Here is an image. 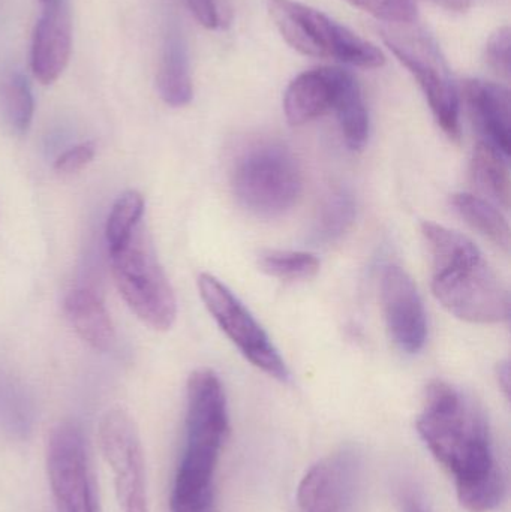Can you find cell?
<instances>
[{
	"label": "cell",
	"instance_id": "24",
	"mask_svg": "<svg viewBox=\"0 0 511 512\" xmlns=\"http://www.w3.org/2000/svg\"><path fill=\"white\" fill-rule=\"evenodd\" d=\"M258 265L264 273L281 280H308L317 276L320 261L308 252L269 251L258 258Z\"/></svg>",
	"mask_w": 511,
	"mask_h": 512
},
{
	"label": "cell",
	"instance_id": "7",
	"mask_svg": "<svg viewBox=\"0 0 511 512\" xmlns=\"http://www.w3.org/2000/svg\"><path fill=\"white\" fill-rule=\"evenodd\" d=\"M110 258L114 282L132 313L152 330H170L177 316L176 295L143 225Z\"/></svg>",
	"mask_w": 511,
	"mask_h": 512
},
{
	"label": "cell",
	"instance_id": "28",
	"mask_svg": "<svg viewBox=\"0 0 511 512\" xmlns=\"http://www.w3.org/2000/svg\"><path fill=\"white\" fill-rule=\"evenodd\" d=\"M96 147L92 141L77 144L66 150L65 153L59 156L54 162V170L59 174H75L80 173L81 170L92 164L95 159Z\"/></svg>",
	"mask_w": 511,
	"mask_h": 512
},
{
	"label": "cell",
	"instance_id": "12",
	"mask_svg": "<svg viewBox=\"0 0 511 512\" xmlns=\"http://www.w3.org/2000/svg\"><path fill=\"white\" fill-rule=\"evenodd\" d=\"M381 303L393 342L407 354H417L428 336L425 306L416 283L398 265H389L381 276Z\"/></svg>",
	"mask_w": 511,
	"mask_h": 512
},
{
	"label": "cell",
	"instance_id": "17",
	"mask_svg": "<svg viewBox=\"0 0 511 512\" xmlns=\"http://www.w3.org/2000/svg\"><path fill=\"white\" fill-rule=\"evenodd\" d=\"M156 86L165 104L182 108L194 98L188 50L180 33L170 32L162 48Z\"/></svg>",
	"mask_w": 511,
	"mask_h": 512
},
{
	"label": "cell",
	"instance_id": "1",
	"mask_svg": "<svg viewBox=\"0 0 511 512\" xmlns=\"http://www.w3.org/2000/svg\"><path fill=\"white\" fill-rule=\"evenodd\" d=\"M417 432L432 456L455 480L462 507L497 510L507 496V478L483 409L459 388L434 381L426 388Z\"/></svg>",
	"mask_w": 511,
	"mask_h": 512
},
{
	"label": "cell",
	"instance_id": "29",
	"mask_svg": "<svg viewBox=\"0 0 511 512\" xmlns=\"http://www.w3.org/2000/svg\"><path fill=\"white\" fill-rule=\"evenodd\" d=\"M395 496L401 512H432L425 493L413 481H401L396 486Z\"/></svg>",
	"mask_w": 511,
	"mask_h": 512
},
{
	"label": "cell",
	"instance_id": "30",
	"mask_svg": "<svg viewBox=\"0 0 511 512\" xmlns=\"http://www.w3.org/2000/svg\"><path fill=\"white\" fill-rule=\"evenodd\" d=\"M431 2L453 12H465L471 5V0H431Z\"/></svg>",
	"mask_w": 511,
	"mask_h": 512
},
{
	"label": "cell",
	"instance_id": "15",
	"mask_svg": "<svg viewBox=\"0 0 511 512\" xmlns=\"http://www.w3.org/2000/svg\"><path fill=\"white\" fill-rule=\"evenodd\" d=\"M465 102L477 131L509 158L511 153L510 93L491 81L470 80L464 86Z\"/></svg>",
	"mask_w": 511,
	"mask_h": 512
},
{
	"label": "cell",
	"instance_id": "13",
	"mask_svg": "<svg viewBox=\"0 0 511 512\" xmlns=\"http://www.w3.org/2000/svg\"><path fill=\"white\" fill-rule=\"evenodd\" d=\"M72 51V23L68 0H47L35 26L30 66L39 83L50 86L68 66Z\"/></svg>",
	"mask_w": 511,
	"mask_h": 512
},
{
	"label": "cell",
	"instance_id": "22",
	"mask_svg": "<svg viewBox=\"0 0 511 512\" xmlns=\"http://www.w3.org/2000/svg\"><path fill=\"white\" fill-rule=\"evenodd\" d=\"M144 207L146 206H144L143 195L134 189L123 192L114 201L105 225V240H107L110 255L128 245L129 240L141 225Z\"/></svg>",
	"mask_w": 511,
	"mask_h": 512
},
{
	"label": "cell",
	"instance_id": "25",
	"mask_svg": "<svg viewBox=\"0 0 511 512\" xmlns=\"http://www.w3.org/2000/svg\"><path fill=\"white\" fill-rule=\"evenodd\" d=\"M387 24L414 23L417 17L414 0H347Z\"/></svg>",
	"mask_w": 511,
	"mask_h": 512
},
{
	"label": "cell",
	"instance_id": "19",
	"mask_svg": "<svg viewBox=\"0 0 511 512\" xmlns=\"http://www.w3.org/2000/svg\"><path fill=\"white\" fill-rule=\"evenodd\" d=\"M332 111L338 117L339 128L347 146L351 150H362L369 138V114L362 89L350 72H347L339 87Z\"/></svg>",
	"mask_w": 511,
	"mask_h": 512
},
{
	"label": "cell",
	"instance_id": "10",
	"mask_svg": "<svg viewBox=\"0 0 511 512\" xmlns=\"http://www.w3.org/2000/svg\"><path fill=\"white\" fill-rule=\"evenodd\" d=\"M45 468L57 512H98L86 441L74 421H63L50 433Z\"/></svg>",
	"mask_w": 511,
	"mask_h": 512
},
{
	"label": "cell",
	"instance_id": "14",
	"mask_svg": "<svg viewBox=\"0 0 511 512\" xmlns=\"http://www.w3.org/2000/svg\"><path fill=\"white\" fill-rule=\"evenodd\" d=\"M347 71L330 66L309 69L291 81L284 95V113L293 126L305 125L333 110Z\"/></svg>",
	"mask_w": 511,
	"mask_h": 512
},
{
	"label": "cell",
	"instance_id": "27",
	"mask_svg": "<svg viewBox=\"0 0 511 512\" xmlns=\"http://www.w3.org/2000/svg\"><path fill=\"white\" fill-rule=\"evenodd\" d=\"M510 29L501 27L489 39L485 48V62L495 74L510 77Z\"/></svg>",
	"mask_w": 511,
	"mask_h": 512
},
{
	"label": "cell",
	"instance_id": "5",
	"mask_svg": "<svg viewBox=\"0 0 511 512\" xmlns=\"http://www.w3.org/2000/svg\"><path fill=\"white\" fill-rule=\"evenodd\" d=\"M380 36L396 59L416 78L438 126L450 140L461 138L459 92L435 39L414 23L387 24Z\"/></svg>",
	"mask_w": 511,
	"mask_h": 512
},
{
	"label": "cell",
	"instance_id": "26",
	"mask_svg": "<svg viewBox=\"0 0 511 512\" xmlns=\"http://www.w3.org/2000/svg\"><path fill=\"white\" fill-rule=\"evenodd\" d=\"M195 20L209 30H222L230 26L231 5L228 0H185Z\"/></svg>",
	"mask_w": 511,
	"mask_h": 512
},
{
	"label": "cell",
	"instance_id": "18",
	"mask_svg": "<svg viewBox=\"0 0 511 512\" xmlns=\"http://www.w3.org/2000/svg\"><path fill=\"white\" fill-rule=\"evenodd\" d=\"M507 156L491 144L480 141L471 156V179L480 192L498 206L510 207V171Z\"/></svg>",
	"mask_w": 511,
	"mask_h": 512
},
{
	"label": "cell",
	"instance_id": "11",
	"mask_svg": "<svg viewBox=\"0 0 511 512\" xmlns=\"http://www.w3.org/2000/svg\"><path fill=\"white\" fill-rule=\"evenodd\" d=\"M362 459L342 448L318 460L302 478L297 501L302 512H351L359 490Z\"/></svg>",
	"mask_w": 511,
	"mask_h": 512
},
{
	"label": "cell",
	"instance_id": "21",
	"mask_svg": "<svg viewBox=\"0 0 511 512\" xmlns=\"http://www.w3.org/2000/svg\"><path fill=\"white\" fill-rule=\"evenodd\" d=\"M354 219L356 201L353 194L344 188L335 189L321 201L312 227V240L318 245H332L350 231Z\"/></svg>",
	"mask_w": 511,
	"mask_h": 512
},
{
	"label": "cell",
	"instance_id": "20",
	"mask_svg": "<svg viewBox=\"0 0 511 512\" xmlns=\"http://www.w3.org/2000/svg\"><path fill=\"white\" fill-rule=\"evenodd\" d=\"M450 203L453 210L480 236L504 252H509V222L491 201L471 194H455Z\"/></svg>",
	"mask_w": 511,
	"mask_h": 512
},
{
	"label": "cell",
	"instance_id": "3",
	"mask_svg": "<svg viewBox=\"0 0 511 512\" xmlns=\"http://www.w3.org/2000/svg\"><path fill=\"white\" fill-rule=\"evenodd\" d=\"M434 264L432 291L456 318L497 324L510 316V297L480 249L468 237L434 222L422 225Z\"/></svg>",
	"mask_w": 511,
	"mask_h": 512
},
{
	"label": "cell",
	"instance_id": "9",
	"mask_svg": "<svg viewBox=\"0 0 511 512\" xmlns=\"http://www.w3.org/2000/svg\"><path fill=\"white\" fill-rule=\"evenodd\" d=\"M102 459L113 474L114 490L122 512H149L146 457L134 418L122 408L102 415L98 426Z\"/></svg>",
	"mask_w": 511,
	"mask_h": 512
},
{
	"label": "cell",
	"instance_id": "31",
	"mask_svg": "<svg viewBox=\"0 0 511 512\" xmlns=\"http://www.w3.org/2000/svg\"><path fill=\"white\" fill-rule=\"evenodd\" d=\"M498 384H500L501 390L504 391L506 397L510 394V366L507 361L501 363L497 370Z\"/></svg>",
	"mask_w": 511,
	"mask_h": 512
},
{
	"label": "cell",
	"instance_id": "23",
	"mask_svg": "<svg viewBox=\"0 0 511 512\" xmlns=\"http://www.w3.org/2000/svg\"><path fill=\"white\" fill-rule=\"evenodd\" d=\"M3 114L14 134L24 135L32 125L35 99L29 81L24 75L12 74L3 84Z\"/></svg>",
	"mask_w": 511,
	"mask_h": 512
},
{
	"label": "cell",
	"instance_id": "6",
	"mask_svg": "<svg viewBox=\"0 0 511 512\" xmlns=\"http://www.w3.org/2000/svg\"><path fill=\"white\" fill-rule=\"evenodd\" d=\"M231 186L243 209L260 218H276L293 209L302 195V171L281 144H257L237 159Z\"/></svg>",
	"mask_w": 511,
	"mask_h": 512
},
{
	"label": "cell",
	"instance_id": "2",
	"mask_svg": "<svg viewBox=\"0 0 511 512\" xmlns=\"http://www.w3.org/2000/svg\"><path fill=\"white\" fill-rule=\"evenodd\" d=\"M228 432L221 379L212 370H195L186 387L185 441L171 486V512H218L216 471Z\"/></svg>",
	"mask_w": 511,
	"mask_h": 512
},
{
	"label": "cell",
	"instance_id": "16",
	"mask_svg": "<svg viewBox=\"0 0 511 512\" xmlns=\"http://www.w3.org/2000/svg\"><path fill=\"white\" fill-rule=\"evenodd\" d=\"M65 312L75 333L93 351L105 352L116 340L107 307L90 289H75L66 297Z\"/></svg>",
	"mask_w": 511,
	"mask_h": 512
},
{
	"label": "cell",
	"instance_id": "32",
	"mask_svg": "<svg viewBox=\"0 0 511 512\" xmlns=\"http://www.w3.org/2000/svg\"><path fill=\"white\" fill-rule=\"evenodd\" d=\"M39 2L45 3L47 2V0H39Z\"/></svg>",
	"mask_w": 511,
	"mask_h": 512
},
{
	"label": "cell",
	"instance_id": "8",
	"mask_svg": "<svg viewBox=\"0 0 511 512\" xmlns=\"http://www.w3.org/2000/svg\"><path fill=\"white\" fill-rule=\"evenodd\" d=\"M197 285L204 306L243 357L266 375L287 382V364L245 304L212 274L201 273Z\"/></svg>",
	"mask_w": 511,
	"mask_h": 512
},
{
	"label": "cell",
	"instance_id": "4",
	"mask_svg": "<svg viewBox=\"0 0 511 512\" xmlns=\"http://www.w3.org/2000/svg\"><path fill=\"white\" fill-rule=\"evenodd\" d=\"M269 12L285 42L303 56L365 69L386 63L380 48L311 6L296 0H269Z\"/></svg>",
	"mask_w": 511,
	"mask_h": 512
}]
</instances>
